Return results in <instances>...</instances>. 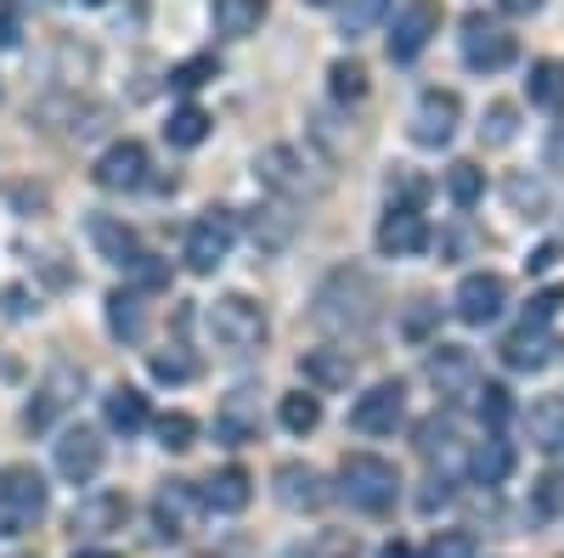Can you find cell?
Listing matches in <instances>:
<instances>
[{
  "label": "cell",
  "mask_w": 564,
  "mask_h": 558,
  "mask_svg": "<svg viewBox=\"0 0 564 558\" xmlns=\"http://www.w3.org/2000/svg\"><path fill=\"white\" fill-rule=\"evenodd\" d=\"M231 238H238V220H231V209H204L193 220V231H186V265H193L198 276H209L226 254H231Z\"/></svg>",
  "instance_id": "cell-6"
},
{
  "label": "cell",
  "mask_w": 564,
  "mask_h": 558,
  "mask_svg": "<svg viewBox=\"0 0 564 558\" xmlns=\"http://www.w3.org/2000/svg\"><path fill=\"white\" fill-rule=\"evenodd\" d=\"M508 204L520 209V215H531V220H536V215L547 209V193H542V180H525V175H513V180H508Z\"/></svg>",
  "instance_id": "cell-40"
},
{
  "label": "cell",
  "mask_w": 564,
  "mask_h": 558,
  "mask_svg": "<svg viewBox=\"0 0 564 558\" xmlns=\"http://www.w3.org/2000/svg\"><path fill=\"white\" fill-rule=\"evenodd\" d=\"M457 119H463V102L452 90H423L417 113H412V142L417 147H446L457 135Z\"/></svg>",
  "instance_id": "cell-10"
},
{
  "label": "cell",
  "mask_w": 564,
  "mask_h": 558,
  "mask_svg": "<svg viewBox=\"0 0 564 558\" xmlns=\"http://www.w3.org/2000/svg\"><path fill=\"white\" fill-rule=\"evenodd\" d=\"M390 12V0H350L345 7V34H367V29H379V18Z\"/></svg>",
  "instance_id": "cell-43"
},
{
  "label": "cell",
  "mask_w": 564,
  "mask_h": 558,
  "mask_svg": "<svg viewBox=\"0 0 564 558\" xmlns=\"http://www.w3.org/2000/svg\"><path fill=\"white\" fill-rule=\"evenodd\" d=\"M497 7H502L508 18H531V12H542V0H497Z\"/></svg>",
  "instance_id": "cell-52"
},
{
  "label": "cell",
  "mask_w": 564,
  "mask_h": 558,
  "mask_svg": "<svg viewBox=\"0 0 564 558\" xmlns=\"http://www.w3.org/2000/svg\"><path fill=\"white\" fill-rule=\"evenodd\" d=\"M430 558H480V541H475V530H441L430 541Z\"/></svg>",
  "instance_id": "cell-42"
},
{
  "label": "cell",
  "mask_w": 564,
  "mask_h": 558,
  "mask_svg": "<svg viewBox=\"0 0 564 558\" xmlns=\"http://www.w3.org/2000/svg\"><path fill=\"white\" fill-rule=\"evenodd\" d=\"M130 276H135V294H141V288H148V294H153V288H170V265H164L159 254H141V260L130 265Z\"/></svg>",
  "instance_id": "cell-45"
},
{
  "label": "cell",
  "mask_w": 564,
  "mask_h": 558,
  "mask_svg": "<svg viewBox=\"0 0 564 558\" xmlns=\"http://www.w3.org/2000/svg\"><path fill=\"white\" fill-rule=\"evenodd\" d=\"M265 23V0H215V29L231 40H249Z\"/></svg>",
  "instance_id": "cell-28"
},
{
  "label": "cell",
  "mask_w": 564,
  "mask_h": 558,
  "mask_svg": "<svg viewBox=\"0 0 564 558\" xmlns=\"http://www.w3.org/2000/svg\"><path fill=\"white\" fill-rule=\"evenodd\" d=\"M249 226H254V243H260V249H271V254H276L282 243H289V231H294V220L282 215L276 204H271V209H254V220H249Z\"/></svg>",
  "instance_id": "cell-37"
},
{
  "label": "cell",
  "mask_w": 564,
  "mask_h": 558,
  "mask_svg": "<svg viewBox=\"0 0 564 558\" xmlns=\"http://www.w3.org/2000/svg\"><path fill=\"white\" fill-rule=\"evenodd\" d=\"M553 260H558V249H553V243H547V249H536V254H531V260H525V265H531V271H547V265H553Z\"/></svg>",
  "instance_id": "cell-53"
},
{
  "label": "cell",
  "mask_w": 564,
  "mask_h": 558,
  "mask_svg": "<svg viewBox=\"0 0 564 558\" xmlns=\"http://www.w3.org/2000/svg\"><path fill=\"white\" fill-rule=\"evenodd\" d=\"M18 34H23V23L12 12V0H0V45H18Z\"/></svg>",
  "instance_id": "cell-50"
},
{
  "label": "cell",
  "mask_w": 564,
  "mask_h": 558,
  "mask_svg": "<svg viewBox=\"0 0 564 558\" xmlns=\"http://www.w3.org/2000/svg\"><path fill=\"white\" fill-rule=\"evenodd\" d=\"M193 514H198V491L186 480H164L159 496H153V525L164 541H181L186 530H193Z\"/></svg>",
  "instance_id": "cell-17"
},
{
  "label": "cell",
  "mask_w": 564,
  "mask_h": 558,
  "mask_svg": "<svg viewBox=\"0 0 564 558\" xmlns=\"http://www.w3.org/2000/svg\"><path fill=\"white\" fill-rule=\"evenodd\" d=\"M339 491L350 496V507H361V514H390L395 496H401V474H395L390 457L350 451L339 462Z\"/></svg>",
  "instance_id": "cell-2"
},
{
  "label": "cell",
  "mask_w": 564,
  "mask_h": 558,
  "mask_svg": "<svg viewBox=\"0 0 564 558\" xmlns=\"http://www.w3.org/2000/svg\"><path fill=\"white\" fill-rule=\"evenodd\" d=\"M45 514V480L29 469V462H18V469L0 474V519H7V530H23Z\"/></svg>",
  "instance_id": "cell-9"
},
{
  "label": "cell",
  "mask_w": 564,
  "mask_h": 558,
  "mask_svg": "<svg viewBox=\"0 0 564 558\" xmlns=\"http://www.w3.org/2000/svg\"><path fill=\"white\" fill-rule=\"evenodd\" d=\"M97 186H108V193H135V186H148V147L141 142H113L97 158Z\"/></svg>",
  "instance_id": "cell-16"
},
{
  "label": "cell",
  "mask_w": 564,
  "mask_h": 558,
  "mask_svg": "<svg viewBox=\"0 0 564 558\" xmlns=\"http://www.w3.org/2000/svg\"><path fill=\"white\" fill-rule=\"evenodd\" d=\"M401 412H406V384H401V379H384V384H372L367 395H356L350 429H356V435H395Z\"/></svg>",
  "instance_id": "cell-8"
},
{
  "label": "cell",
  "mask_w": 564,
  "mask_h": 558,
  "mask_svg": "<svg viewBox=\"0 0 564 558\" xmlns=\"http://www.w3.org/2000/svg\"><path fill=\"white\" fill-rule=\"evenodd\" d=\"M271 485H276V502L289 507V514H316V507L327 502L322 474H316V469H305V462H282Z\"/></svg>",
  "instance_id": "cell-19"
},
{
  "label": "cell",
  "mask_w": 564,
  "mask_h": 558,
  "mask_svg": "<svg viewBox=\"0 0 564 558\" xmlns=\"http://www.w3.org/2000/svg\"><path fill=\"white\" fill-rule=\"evenodd\" d=\"M525 90H531V102H536V108L558 113V108H564V63H553V57L531 63V79H525Z\"/></svg>",
  "instance_id": "cell-30"
},
{
  "label": "cell",
  "mask_w": 564,
  "mask_h": 558,
  "mask_svg": "<svg viewBox=\"0 0 564 558\" xmlns=\"http://www.w3.org/2000/svg\"><path fill=\"white\" fill-rule=\"evenodd\" d=\"M153 435H159V446L164 451H186L198 440V417H186V412H164L159 424H153Z\"/></svg>",
  "instance_id": "cell-36"
},
{
  "label": "cell",
  "mask_w": 564,
  "mask_h": 558,
  "mask_svg": "<svg viewBox=\"0 0 564 558\" xmlns=\"http://www.w3.org/2000/svg\"><path fill=\"white\" fill-rule=\"evenodd\" d=\"M204 135H209V113H204V108H193V102L175 108V113H170V124H164V142H170V147H198Z\"/></svg>",
  "instance_id": "cell-31"
},
{
  "label": "cell",
  "mask_w": 564,
  "mask_h": 558,
  "mask_svg": "<svg viewBox=\"0 0 564 558\" xmlns=\"http://www.w3.org/2000/svg\"><path fill=\"white\" fill-rule=\"evenodd\" d=\"M97 469H102V435L97 429H63V440H57V474L68 480V485H90L97 480Z\"/></svg>",
  "instance_id": "cell-13"
},
{
  "label": "cell",
  "mask_w": 564,
  "mask_h": 558,
  "mask_svg": "<svg viewBox=\"0 0 564 558\" xmlns=\"http://www.w3.org/2000/svg\"><path fill=\"white\" fill-rule=\"evenodd\" d=\"M276 417H282V429H289V435H311L322 424V401L305 395V390H294V395H282Z\"/></svg>",
  "instance_id": "cell-34"
},
{
  "label": "cell",
  "mask_w": 564,
  "mask_h": 558,
  "mask_svg": "<svg viewBox=\"0 0 564 558\" xmlns=\"http://www.w3.org/2000/svg\"><path fill=\"white\" fill-rule=\"evenodd\" d=\"M379 558H412V547H406V541H384V552H379Z\"/></svg>",
  "instance_id": "cell-54"
},
{
  "label": "cell",
  "mask_w": 564,
  "mask_h": 558,
  "mask_svg": "<svg viewBox=\"0 0 564 558\" xmlns=\"http://www.w3.org/2000/svg\"><path fill=\"white\" fill-rule=\"evenodd\" d=\"M79 390H85V372H79V366H52V372H45V384H40V395L29 401L23 424H29V429H45L57 412H68V406H74V395H79Z\"/></svg>",
  "instance_id": "cell-14"
},
{
  "label": "cell",
  "mask_w": 564,
  "mask_h": 558,
  "mask_svg": "<svg viewBox=\"0 0 564 558\" xmlns=\"http://www.w3.org/2000/svg\"><path fill=\"white\" fill-rule=\"evenodd\" d=\"M34 7H52V0H34Z\"/></svg>",
  "instance_id": "cell-56"
},
{
  "label": "cell",
  "mask_w": 564,
  "mask_h": 558,
  "mask_svg": "<svg viewBox=\"0 0 564 558\" xmlns=\"http://www.w3.org/2000/svg\"><path fill=\"white\" fill-rule=\"evenodd\" d=\"M536 507H542V514H564V474H547L536 485Z\"/></svg>",
  "instance_id": "cell-48"
},
{
  "label": "cell",
  "mask_w": 564,
  "mask_h": 558,
  "mask_svg": "<svg viewBox=\"0 0 564 558\" xmlns=\"http://www.w3.org/2000/svg\"><path fill=\"white\" fill-rule=\"evenodd\" d=\"M153 379L159 384H193L198 379V355L193 350H181V344H170V350H153Z\"/></svg>",
  "instance_id": "cell-33"
},
{
  "label": "cell",
  "mask_w": 564,
  "mask_h": 558,
  "mask_svg": "<svg viewBox=\"0 0 564 558\" xmlns=\"http://www.w3.org/2000/svg\"><path fill=\"white\" fill-rule=\"evenodd\" d=\"M480 193H486V169H480V164H468V158H463V164L446 169V198H452L457 209H475Z\"/></svg>",
  "instance_id": "cell-32"
},
{
  "label": "cell",
  "mask_w": 564,
  "mask_h": 558,
  "mask_svg": "<svg viewBox=\"0 0 564 558\" xmlns=\"http://www.w3.org/2000/svg\"><path fill=\"white\" fill-rule=\"evenodd\" d=\"M513 135H520V108H513V102H491L486 124H480V142L486 147H508Z\"/></svg>",
  "instance_id": "cell-35"
},
{
  "label": "cell",
  "mask_w": 564,
  "mask_h": 558,
  "mask_svg": "<svg viewBox=\"0 0 564 558\" xmlns=\"http://www.w3.org/2000/svg\"><path fill=\"white\" fill-rule=\"evenodd\" d=\"M108 429H119V435L148 429V395L130 390V384H119V390L108 395Z\"/></svg>",
  "instance_id": "cell-29"
},
{
  "label": "cell",
  "mask_w": 564,
  "mask_h": 558,
  "mask_svg": "<svg viewBox=\"0 0 564 558\" xmlns=\"http://www.w3.org/2000/svg\"><path fill=\"white\" fill-rule=\"evenodd\" d=\"M441 34V0H406L390 23V63H412Z\"/></svg>",
  "instance_id": "cell-7"
},
{
  "label": "cell",
  "mask_w": 564,
  "mask_h": 558,
  "mask_svg": "<svg viewBox=\"0 0 564 558\" xmlns=\"http://www.w3.org/2000/svg\"><path fill=\"white\" fill-rule=\"evenodd\" d=\"M558 310H564V288H542V294L525 305V328H547Z\"/></svg>",
  "instance_id": "cell-46"
},
{
  "label": "cell",
  "mask_w": 564,
  "mask_h": 558,
  "mask_svg": "<svg viewBox=\"0 0 564 558\" xmlns=\"http://www.w3.org/2000/svg\"><path fill=\"white\" fill-rule=\"evenodd\" d=\"M423 372H430V384L441 395H475L480 390V361H475V350H463V344H435L430 361H423Z\"/></svg>",
  "instance_id": "cell-11"
},
{
  "label": "cell",
  "mask_w": 564,
  "mask_h": 558,
  "mask_svg": "<svg viewBox=\"0 0 564 558\" xmlns=\"http://www.w3.org/2000/svg\"><path fill=\"white\" fill-rule=\"evenodd\" d=\"M215 440L220 446H249L260 440V395L254 390H231L215 412Z\"/></svg>",
  "instance_id": "cell-15"
},
{
  "label": "cell",
  "mask_w": 564,
  "mask_h": 558,
  "mask_svg": "<svg viewBox=\"0 0 564 558\" xmlns=\"http://www.w3.org/2000/svg\"><path fill=\"white\" fill-rule=\"evenodd\" d=\"M553 333L547 328H520V333H508L502 339V361L513 366V372H542L547 361H553Z\"/></svg>",
  "instance_id": "cell-23"
},
{
  "label": "cell",
  "mask_w": 564,
  "mask_h": 558,
  "mask_svg": "<svg viewBox=\"0 0 564 558\" xmlns=\"http://www.w3.org/2000/svg\"><path fill=\"white\" fill-rule=\"evenodd\" d=\"M204 321H209V339H215L220 350H238V355L260 350L265 333H271L265 310H260L249 294H220V299L204 310Z\"/></svg>",
  "instance_id": "cell-3"
},
{
  "label": "cell",
  "mask_w": 564,
  "mask_h": 558,
  "mask_svg": "<svg viewBox=\"0 0 564 558\" xmlns=\"http://www.w3.org/2000/svg\"><path fill=\"white\" fill-rule=\"evenodd\" d=\"M542 158H547V169H564V124L547 135V153H542Z\"/></svg>",
  "instance_id": "cell-51"
},
{
  "label": "cell",
  "mask_w": 564,
  "mask_h": 558,
  "mask_svg": "<svg viewBox=\"0 0 564 558\" xmlns=\"http://www.w3.org/2000/svg\"><path fill=\"white\" fill-rule=\"evenodd\" d=\"M327 79H334V97L339 102H361L367 97V68L361 63H334V74H327Z\"/></svg>",
  "instance_id": "cell-41"
},
{
  "label": "cell",
  "mask_w": 564,
  "mask_h": 558,
  "mask_svg": "<svg viewBox=\"0 0 564 558\" xmlns=\"http://www.w3.org/2000/svg\"><path fill=\"white\" fill-rule=\"evenodd\" d=\"M85 231H90V243H97L102 260H113V265H124V271L141 260V243H135V231H130L124 220H113V215H90Z\"/></svg>",
  "instance_id": "cell-21"
},
{
  "label": "cell",
  "mask_w": 564,
  "mask_h": 558,
  "mask_svg": "<svg viewBox=\"0 0 564 558\" xmlns=\"http://www.w3.org/2000/svg\"><path fill=\"white\" fill-rule=\"evenodd\" d=\"M316 7H322V0H316Z\"/></svg>",
  "instance_id": "cell-59"
},
{
  "label": "cell",
  "mask_w": 564,
  "mask_h": 558,
  "mask_svg": "<svg viewBox=\"0 0 564 558\" xmlns=\"http://www.w3.org/2000/svg\"><path fill=\"white\" fill-rule=\"evenodd\" d=\"M475 406H480V424H486V429H502L508 417H513V395H508L502 384H480V390H475Z\"/></svg>",
  "instance_id": "cell-39"
},
{
  "label": "cell",
  "mask_w": 564,
  "mask_h": 558,
  "mask_svg": "<svg viewBox=\"0 0 564 558\" xmlns=\"http://www.w3.org/2000/svg\"><path fill=\"white\" fill-rule=\"evenodd\" d=\"M18 558H29V552H18Z\"/></svg>",
  "instance_id": "cell-58"
},
{
  "label": "cell",
  "mask_w": 564,
  "mask_h": 558,
  "mask_svg": "<svg viewBox=\"0 0 564 558\" xmlns=\"http://www.w3.org/2000/svg\"><path fill=\"white\" fill-rule=\"evenodd\" d=\"M525 429H531V446L558 451V446H564V395H542V401H531Z\"/></svg>",
  "instance_id": "cell-25"
},
{
  "label": "cell",
  "mask_w": 564,
  "mask_h": 558,
  "mask_svg": "<svg viewBox=\"0 0 564 558\" xmlns=\"http://www.w3.org/2000/svg\"><path fill=\"white\" fill-rule=\"evenodd\" d=\"M430 316H435V305H430V299H412V310H406V333H412V339H423V333H430Z\"/></svg>",
  "instance_id": "cell-49"
},
{
  "label": "cell",
  "mask_w": 564,
  "mask_h": 558,
  "mask_svg": "<svg viewBox=\"0 0 564 558\" xmlns=\"http://www.w3.org/2000/svg\"><path fill=\"white\" fill-rule=\"evenodd\" d=\"M508 305V283L497 271H468L463 288H457V316L468 321V328H486V321H497Z\"/></svg>",
  "instance_id": "cell-12"
},
{
  "label": "cell",
  "mask_w": 564,
  "mask_h": 558,
  "mask_svg": "<svg viewBox=\"0 0 564 558\" xmlns=\"http://www.w3.org/2000/svg\"><path fill=\"white\" fill-rule=\"evenodd\" d=\"M423 198H430V180L423 175H412V169H395L390 175V209H423Z\"/></svg>",
  "instance_id": "cell-38"
},
{
  "label": "cell",
  "mask_w": 564,
  "mask_h": 558,
  "mask_svg": "<svg viewBox=\"0 0 564 558\" xmlns=\"http://www.w3.org/2000/svg\"><path fill=\"white\" fill-rule=\"evenodd\" d=\"M74 558H119V552H102V547H85V552H74Z\"/></svg>",
  "instance_id": "cell-55"
},
{
  "label": "cell",
  "mask_w": 564,
  "mask_h": 558,
  "mask_svg": "<svg viewBox=\"0 0 564 558\" xmlns=\"http://www.w3.org/2000/svg\"><path fill=\"white\" fill-rule=\"evenodd\" d=\"M249 496H254V480H249L243 469H220V474H209L204 491H198V502L209 507V514H243Z\"/></svg>",
  "instance_id": "cell-22"
},
{
  "label": "cell",
  "mask_w": 564,
  "mask_h": 558,
  "mask_svg": "<svg viewBox=\"0 0 564 558\" xmlns=\"http://www.w3.org/2000/svg\"><path fill=\"white\" fill-rule=\"evenodd\" d=\"M204 79H215V57H193V63H181V68L170 74L175 90H198Z\"/></svg>",
  "instance_id": "cell-47"
},
{
  "label": "cell",
  "mask_w": 564,
  "mask_h": 558,
  "mask_svg": "<svg viewBox=\"0 0 564 558\" xmlns=\"http://www.w3.org/2000/svg\"><path fill=\"white\" fill-rule=\"evenodd\" d=\"M300 379H305L311 390H350V379H356V355L339 350V344H316V350L300 355Z\"/></svg>",
  "instance_id": "cell-18"
},
{
  "label": "cell",
  "mask_w": 564,
  "mask_h": 558,
  "mask_svg": "<svg viewBox=\"0 0 564 558\" xmlns=\"http://www.w3.org/2000/svg\"><path fill=\"white\" fill-rule=\"evenodd\" d=\"M254 169H260V180L271 186V193H276V198H289V204L322 193V180L311 175V158H305L300 147H265V153L254 158Z\"/></svg>",
  "instance_id": "cell-4"
},
{
  "label": "cell",
  "mask_w": 564,
  "mask_h": 558,
  "mask_svg": "<svg viewBox=\"0 0 564 558\" xmlns=\"http://www.w3.org/2000/svg\"><path fill=\"white\" fill-rule=\"evenodd\" d=\"M452 440H457L452 417H430V424L417 429V451H423V457H441V451H452Z\"/></svg>",
  "instance_id": "cell-44"
},
{
  "label": "cell",
  "mask_w": 564,
  "mask_h": 558,
  "mask_svg": "<svg viewBox=\"0 0 564 558\" xmlns=\"http://www.w3.org/2000/svg\"><path fill=\"white\" fill-rule=\"evenodd\" d=\"M430 249V226H423V215H412V209H390L384 220H379V254H390V260H412V254H423Z\"/></svg>",
  "instance_id": "cell-20"
},
{
  "label": "cell",
  "mask_w": 564,
  "mask_h": 558,
  "mask_svg": "<svg viewBox=\"0 0 564 558\" xmlns=\"http://www.w3.org/2000/svg\"><path fill=\"white\" fill-rule=\"evenodd\" d=\"M124 514H130V502H124L119 491H97V496H85V502L74 507V530L102 536V530H119Z\"/></svg>",
  "instance_id": "cell-24"
},
{
  "label": "cell",
  "mask_w": 564,
  "mask_h": 558,
  "mask_svg": "<svg viewBox=\"0 0 564 558\" xmlns=\"http://www.w3.org/2000/svg\"><path fill=\"white\" fill-rule=\"evenodd\" d=\"M379 305H384L379 283L356 265H339L334 276H322V288L311 299V321L334 339H367L379 328Z\"/></svg>",
  "instance_id": "cell-1"
},
{
  "label": "cell",
  "mask_w": 564,
  "mask_h": 558,
  "mask_svg": "<svg viewBox=\"0 0 564 558\" xmlns=\"http://www.w3.org/2000/svg\"><path fill=\"white\" fill-rule=\"evenodd\" d=\"M141 328H148L141 294H135V288H113V294H108V333H113V339H124V344H135V339H141Z\"/></svg>",
  "instance_id": "cell-27"
},
{
  "label": "cell",
  "mask_w": 564,
  "mask_h": 558,
  "mask_svg": "<svg viewBox=\"0 0 564 558\" xmlns=\"http://www.w3.org/2000/svg\"><path fill=\"white\" fill-rule=\"evenodd\" d=\"M513 34L502 29V23H491L486 12H468L463 18V63L475 68V74H497V68H508L513 63Z\"/></svg>",
  "instance_id": "cell-5"
},
{
  "label": "cell",
  "mask_w": 564,
  "mask_h": 558,
  "mask_svg": "<svg viewBox=\"0 0 564 558\" xmlns=\"http://www.w3.org/2000/svg\"><path fill=\"white\" fill-rule=\"evenodd\" d=\"M468 474H475L480 485H502V480L513 474V446H508L502 435H486V440L475 446V457H468Z\"/></svg>",
  "instance_id": "cell-26"
},
{
  "label": "cell",
  "mask_w": 564,
  "mask_h": 558,
  "mask_svg": "<svg viewBox=\"0 0 564 558\" xmlns=\"http://www.w3.org/2000/svg\"><path fill=\"white\" fill-rule=\"evenodd\" d=\"M85 7H102V0H85Z\"/></svg>",
  "instance_id": "cell-57"
}]
</instances>
